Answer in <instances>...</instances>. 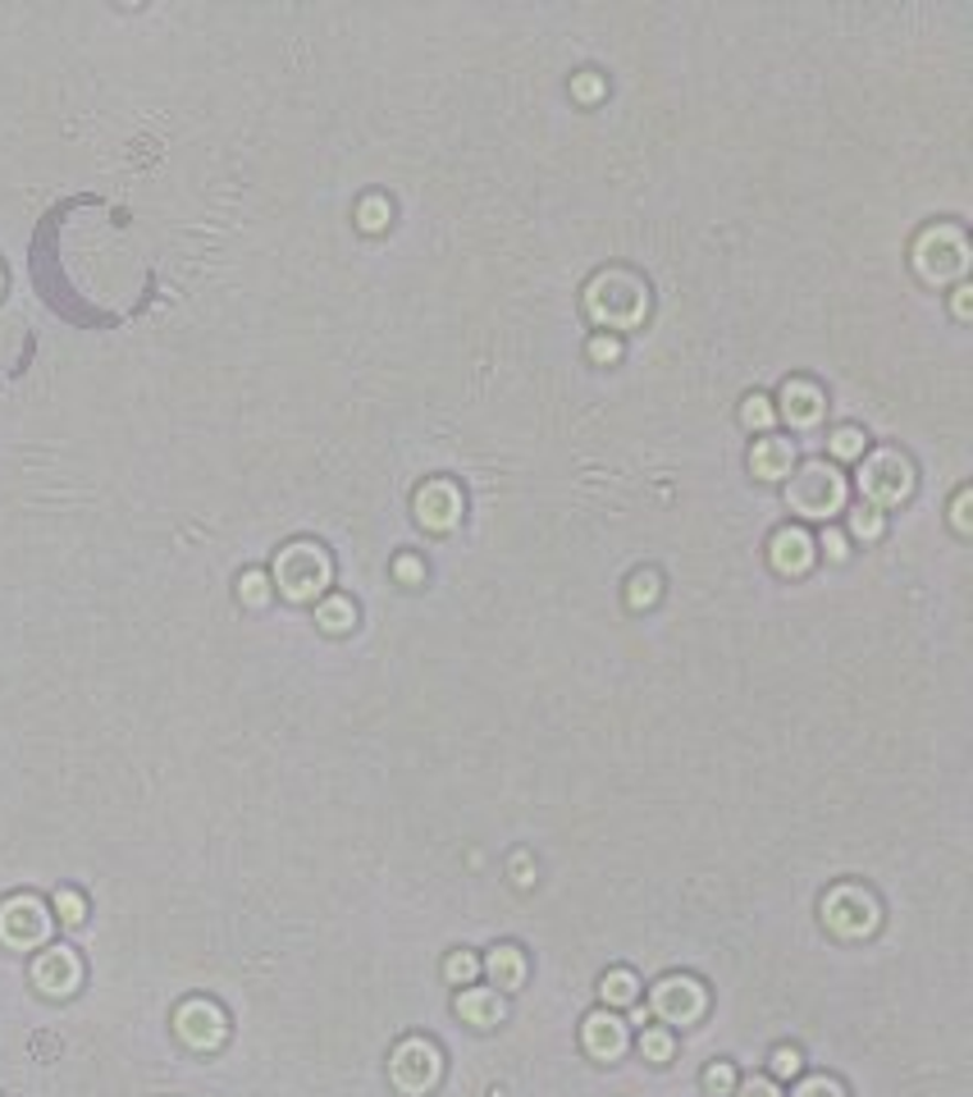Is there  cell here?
<instances>
[{"mask_svg":"<svg viewBox=\"0 0 973 1097\" xmlns=\"http://www.w3.org/2000/svg\"><path fill=\"white\" fill-rule=\"evenodd\" d=\"M645 307H649V293H645V284L635 280V274H626V270H608V274H599V280L586 289V312H590L599 325L626 329V325H635V321H645Z\"/></svg>","mask_w":973,"mask_h":1097,"instance_id":"6da1fadb","label":"cell"},{"mask_svg":"<svg viewBox=\"0 0 973 1097\" xmlns=\"http://www.w3.org/2000/svg\"><path fill=\"white\" fill-rule=\"evenodd\" d=\"M786 503H790V512L809 517V522H828V517L841 512V503H845V480L828 463H809L790 476Z\"/></svg>","mask_w":973,"mask_h":1097,"instance_id":"7a4b0ae2","label":"cell"},{"mask_svg":"<svg viewBox=\"0 0 973 1097\" xmlns=\"http://www.w3.org/2000/svg\"><path fill=\"white\" fill-rule=\"evenodd\" d=\"M909 490H915V467H909L896 448H877V453L864 457V467H860V495L873 508H896V503L909 499Z\"/></svg>","mask_w":973,"mask_h":1097,"instance_id":"3957f363","label":"cell"},{"mask_svg":"<svg viewBox=\"0 0 973 1097\" xmlns=\"http://www.w3.org/2000/svg\"><path fill=\"white\" fill-rule=\"evenodd\" d=\"M444 1075V1056L430 1039H403L389 1056V1079L403 1097H425Z\"/></svg>","mask_w":973,"mask_h":1097,"instance_id":"277c9868","label":"cell"},{"mask_svg":"<svg viewBox=\"0 0 973 1097\" xmlns=\"http://www.w3.org/2000/svg\"><path fill=\"white\" fill-rule=\"evenodd\" d=\"M275 582H280V590L288 595V599H316L325 586H329V558H325V548H316V544H307V540H297V544H288L284 554H280V563H275Z\"/></svg>","mask_w":973,"mask_h":1097,"instance_id":"5b68a950","label":"cell"},{"mask_svg":"<svg viewBox=\"0 0 973 1097\" xmlns=\"http://www.w3.org/2000/svg\"><path fill=\"white\" fill-rule=\"evenodd\" d=\"M915 265H919V274H923L928 284H947V280H955V274H964V265H969L964 233L951 229V225L928 229L919 238V248H915Z\"/></svg>","mask_w":973,"mask_h":1097,"instance_id":"8992f818","label":"cell"},{"mask_svg":"<svg viewBox=\"0 0 973 1097\" xmlns=\"http://www.w3.org/2000/svg\"><path fill=\"white\" fill-rule=\"evenodd\" d=\"M823 924L837 937H868L877 928V901L855 882H841L823 897Z\"/></svg>","mask_w":973,"mask_h":1097,"instance_id":"52a82bcc","label":"cell"},{"mask_svg":"<svg viewBox=\"0 0 973 1097\" xmlns=\"http://www.w3.org/2000/svg\"><path fill=\"white\" fill-rule=\"evenodd\" d=\"M51 933V914L37 897H10L6 905H0V942L14 952H33L42 947Z\"/></svg>","mask_w":973,"mask_h":1097,"instance_id":"ba28073f","label":"cell"},{"mask_svg":"<svg viewBox=\"0 0 973 1097\" xmlns=\"http://www.w3.org/2000/svg\"><path fill=\"white\" fill-rule=\"evenodd\" d=\"M704 984L690 979V974H667V979L654 988V1011L667 1020V1024H695L699 1015H704Z\"/></svg>","mask_w":973,"mask_h":1097,"instance_id":"9c48e42d","label":"cell"},{"mask_svg":"<svg viewBox=\"0 0 973 1097\" xmlns=\"http://www.w3.org/2000/svg\"><path fill=\"white\" fill-rule=\"evenodd\" d=\"M174 1029H178V1039H184L188 1047H197V1052H210V1047H220L225 1043V1011L216 1001H206V997H193V1001H184L174 1011Z\"/></svg>","mask_w":973,"mask_h":1097,"instance_id":"30bf717a","label":"cell"},{"mask_svg":"<svg viewBox=\"0 0 973 1097\" xmlns=\"http://www.w3.org/2000/svg\"><path fill=\"white\" fill-rule=\"evenodd\" d=\"M33 984L46 992V997H69L78 984H83V965L69 947H51L33 960Z\"/></svg>","mask_w":973,"mask_h":1097,"instance_id":"8fae6325","label":"cell"},{"mask_svg":"<svg viewBox=\"0 0 973 1097\" xmlns=\"http://www.w3.org/2000/svg\"><path fill=\"white\" fill-rule=\"evenodd\" d=\"M416 517H420V526H430V531L458 526V517H462V495L452 490L448 480L420 485V490H416Z\"/></svg>","mask_w":973,"mask_h":1097,"instance_id":"7c38bea8","label":"cell"},{"mask_svg":"<svg viewBox=\"0 0 973 1097\" xmlns=\"http://www.w3.org/2000/svg\"><path fill=\"white\" fill-rule=\"evenodd\" d=\"M581 1043L594 1061H617L626 1052V1024L613 1011H594L581 1020Z\"/></svg>","mask_w":973,"mask_h":1097,"instance_id":"4fadbf2b","label":"cell"},{"mask_svg":"<svg viewBox=\"0 0 973 1097\" xmlns=\"http://www.w3.org/2000/svg\"><path fill=\"white\" fill-rule=\"evenodd\" d=\"M781 416L796 425V431H805V425H818V416H823V393H818V384H809V380H786V384H781Z\"/></svg>","mask_w":973,"mask_h":1097,"instance_id":"5bb4252c","label":"cell"},{"mask_svg":"<svg viewBox=\"0 0 973 1097\" xmlns=\"http://www.w3.org/2000/svg\"><path fill=\"white\" fill-rule=\"evenodd\" d=\"M773 567L781 572V576H800L809 563H813V540L805 535V531H796V526H781L777 535H773Z\"/></svg>","mask_w":973,"mask_h":1097,"instance_id":"9a60e30c","label":"cell"},{"mask_svg":"<svg viewBox=\"0 0 973 1097\" xmlns=\"http://www.w3.org/2000/svg\"><path fill=\"white\" fill-rule=\"evenodd\" d=\"M458 1015L467 1024H475V1029H494L503 1020V997L494 988H471V992L458 997Z\"/></svg>","mask_w":973,"mask_h":1097,"instance_id":"2e32d148","label":"cell"},{"mask_svg":"<svg viewBox=\"0 0 973 1097\" xmlns=\"http://www.w3.org/2000/svg\"><path fill=\"white\" fill-rule=\"evenodd\" d=\"M750 471L758 480H786L790 476V439H758L750 453Z\"/></svg>","mask_w":973,"mask_h":1097,"instance_id":"e0dca14e","label":"cell"},{"mask_svg":"<svg viewBox=\"0 0 973 1097\" xmlns=\"http://www.w3.org/2000/svg\"><path fill=\"white\" fill-rule=\"evenodd\" d=\"M484 974H490L494 992H512V988H522V979H526V960H522L516 947H494L490 960H484Z\"/></svg>","mask_w":973,"mask_h":1097,"instance_id":"ac0fdd59","label":"cell"},{"mask_svg":"<svg viewBox=\"0 0 973 1097\" xmlns=\"http://www.w3.org/2000/svg\"><path fill=\"white\" fill-rule=\"evenodd\" d=\"M316 622L325 627V631H352V622H357V604L348 599V595H329L320 608H316Z\"/></svg>","mask_w":973,"mask_h":1097,"instance_id":"d6986e66","label":"cell"},{"mask_svg":"<svg viewBox=\"0 0 973 1097\" xmlns=\"http://www.w3.org/2000/svg\"><path fill=\"white\" fill-rule=\"evenodd\" d=\"M599 992H603L608 1006H635V997H641V984H635L631 969H608L603 984H599Z\"/></svg>","mask_w":973,"mask_h":1097,"instance_id":"ffe728a7","label":"cell"},{"mask_svg":"<svg viewBox=\"0 0 973 1097\" xmlns=\"http://www.w3.org/2000/svg\"><path fill=\"white\" fill-rule=\"evenodd\" d=\"M641 1056L654 1061V1065H663L667 1056H673V1033H667V1029H645L641 1033Z\"/></svg>","mask_w":973,"mask_h":1097,"instance_id":"44dd1931","label":"cell"},{"mask_svg":"<svg viewBox=\"0 0 973 1097\" xmlns=\"http://www.w3.org/2000/svg\"><path fill=\"white\" fill-rule=\"evenodd\" d=\"M773 403L764 399V393H754V399H745V408H741V421L750 425V431H768V425H773Z\"/></svg>","mask_w":973,"mask_h":1097,"instance_id":"7402d4cb","label":"cell"},{"mask_svg":"<svg viewBox=\"0 0 973 1097\" xmlns=\"http://www.w3.org/2000/svg\"><path fill=\"white\" fill-rule=\"evenodd\" d=\"M704 1088L713 1093V1097H732V1088H736V1071L726 1061H713L709 1071H704Z\"/></svg>","mask_w":973,"mask_h":1097,"instance_id":"603a6c76","label":"cell"},{"mask_svg":"<svg viewBox=\"0 0 973 1097\" xmlns=\"http://www.w3.org/2000/svg\"><path fill=\"white\" fill-rule=\"evenodd\" d=\"M626 599H631V608H645V604H654V599H658V576H654V572H635V576H631V590H626Z\"/></svg>","mask_w":973,"mask_h":1097,"instance_id":"cb8c5ba5","label":"cell"},{"mask_svg":"<svg viewBox=\"0 0 973 1097\" xmlns=\"http://www.w3.org/2000/svg\"><path fill=\"white\" fill-rule=\"evenodd\" d=\"M357 220H361V229H367V233H380L389 225V202L384 197H367V202H361V210H357Z\"/></svg>","mask_w":973,"mask_h":1097,"instance_id":"d4e9b609","label":"cell"},{"mask_svg":"<svg viewBox=\"0 0 973 1097\" xmlns=\"http://www.w3.org/2000/svg\"><path fill=\"white\" fill-rule=\"evenodd\" d=\"M475 969H480V965H475V956H471V952H452V956H448V965H444V974H448L452 984H471V979H475Z\"/></svg>","mask_w":973,"mask_h":1097,"instance_id":"484cf974","label":"cell"},{"mask_svg":"<svg viewBox=\"0 0 973 1097\" xmlns=\"http://www.w3.org/2000/svg\"><path fill=\"white\" fill-rule=\"evenodd\" d=\"M828 444H832V453H837V457H864V435H860V431H850V425H841V431H837Z\"/></svg>","mask_w":973,"mask_h":1097,"instance_id":"4316f807","label":"cell"},{"mask_svg":"<svg viewBox=\"0 0 973 1097\" xmlns=\"http://www.w3.org/2000/svg\"><path fill=\"white\" fill-rule=\"evenodd\" d=\"M850 531H855L860 540H877L882 535V517L873 508H855L850 512Z\"/></svg>","mask_w":973,"mask_h":1097,"instance_id":"83f0119b","label":"cell"},{"mask_svg":"<svg viewBox=\"0 0 973 1097\" xmlns=\"http://www.w3.org/2000/svg\"><path fill=\"white\" fill-rule=\"evenodd\" d=\"M238 595H242V604H252V608H261L265 599H270V586H265V576L261 572H248L238 582Z\"/></svg>","mask_w":973,"mask_h":1097,"instance_id":"f1b7e54d","label":"cell"},{"mask_svg":"<svg viewBox=\"0 0 973 1097\" xmlns=\"http://www.w3.org/2000/svg\"><path fill=\"white\" fill-rule=\"evenodd\" d=\"M796 1097H845V1088L837 1079H828V1075H813V1079H805L796 1088Z\"/></svg>","mask_w":973,"mask_h":1097,"instance_id":"f546056e","label":"cell"},{"mask_svg":"<svg viewBox=\"0 0 973 1097\" xmlns=\"http://www.w3.org/2000/svg\"><path fill=\"white\" fill-rule=\"evenodd\" d=\"M571 97L576 101H599L603 97V78L599 74H576L571 78Z\"/></svg>","mask_w":973,"mask_h":1097,"instance_id":"4dcf8cb0","label":"cell"},{"mask_svg":"<svg viewBox=\"0 0 973 1097\" xmlns=\"http://www.w3.org/2000/svg\"><path fill=\"white\" fill-rule=\"evenodd\" d=\"M55 910H59V920H65V924H83V914H87V905H83L78 892H59V897H55Z\"/></svg>","mask_w":973,"mask_h":1097,"instance_id":"1f68e13d","label":"cell"},{"mask_svg":"<svg viewBox=\"0 0 973 1097\" xmlns=\"http://www.w3.org/2000/svg\"><path fill=\"white\" fill-rule=\"evenodd\" d=\"M800 1052L796 1047H777L773 1052V1075H781V1079H790V1075H800Z\"/></svg>","mask_w":973,"mask_h":1097,"instance_id":"d6a6232c","label":"cell"},{"mask_svg":"<svg viewBox=\"0 0 973 1097\" xmlns=\"http://www.w3.org/2000/svg\"><path fill=\"white\" fill-rule=\"evenodd\" d=\"M732 1097H781L768 1079H741L736 1088H732Z\"/></svg>","mask_w":973,"mask_h":1097,"instance_id":"836d02e7","label":"cell"},{"mask_svg":"<svg viewBox=\"0 0 973 1097\" xmlns=\"http://www.w3.org/2000/svg\"><path fill=\"white\" fill-rule=\"evenodd\" d=\"M590 357H594V361H617V357H622V344H617V339H594V344H590Z\"/></svg>","mask_w":973,"mask_h":1097,"instance_id":"e575fe53","label":"cell"},{"mask_svg":"<svg viewBox=\"0 0 973 1097\" xmlns=\"http://www.w3.org/2000/svg\"><path fill=\"white\" fill-rule=\"evenodd\" d=\"M393 572H398V582H407V586H416L420 576H425V567L416 558H398V563H393Z\"/></svg>","mask_w":973,"mask_h":1097,"instance_id":"d590c367","label":"cell"},{"mask_svg":"<svg viewBox=\"0 0 973 1097\" xmlns=\"http://www.w3.org/2000/svg\"><path fill=\"white\" fill-rule=\"evenodd\" d=\"M823 548H828V558H832V563H841V558H845V535L823 531Z\"/></svg>","mask_w":973,"mask_h":1097,"instance_id":"8d00e7d4","label":"cell"},{"mask_svg":"<svg viewBox=\"0 0 973 1097\" xmlns=\"http://www.w3.org/2000/svg\"><path fill=\"white\" fill-rule=\"evenodd\" d=\"M955 526H960V531H969V490H960V495H955Z\"/></svg>","mask_w":973,"mask_h":1097,"instance_id":"74e56055","label":"cell"},{"mask_svg":"<svg viewBox=\"0 0 973 1097\" xmlns=\"http://www.w3.org/2000/svg\"><path fill=\"white\" fill-rule=\"evenodd\" d=\"M969 307H973V302H969V289H955V316H960V321L969 316Z\"/></svg>","mask_w":973,"mask_h":1097,"instance_id":"f35d334b","label":"cell"}]
</instances>
